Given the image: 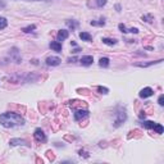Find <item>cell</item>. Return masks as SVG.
I'll list each match as a JSON object with an SVG mask.
<instances>
[{"label":"cell","instance_id":"1","mask_svg":"<svg viewBox=\"0 0 164 164\" xmlns=\"http://www.w3.org/2000/svg\"><path fill=\"white\" fill-rule=\"evenodd\" d=\"M0 124L5 128L23 126V124H25V118L21 117L19 114H17V113H12V112L3 113V114L0 115Z\"/></svg>","mask_w":164,"mask_h":164},{"label":"cell","instance_id":"2","mask_svg":"<svg viewBox=\"0 0 164 164\" xmlns=\"http://www.w3.org/2000/svg\"><path fill=\"white\" fill-rule=\"evenodd\" d=\"M127 119V113L124 109H119L117 112V117H115V120H114V127H119L122 126V123L126 122Z\"/></svg>","mask_w":164,"mask_h":164},{"label":"cell","instance_id":"3","mask_svg":"<svg viewBox=\"0 0 164 164\" xmlns=\"http://www.w3.org/2000/svg\"><path fill=\"white\" fill-rule=\"evenodd\" d=\"M33 137H35V140H36L37 142H46V135L44 134V131L41 130V128H36L35 130V132H33Z\"/></svg>","mask_w":164,"mask_h":164},{"label":"cell","instance_id":"4","mask_svg":"<svg viewBox=\"0 0 164 164\" xmlns=\"http://www.w3.org/2000/svg\"><path fill=\"white\" fill-rule=\"evenodd\" d=\"M9 55H10V59L15 62V63H21L22 62V57H21V53H19V50L17 48H12L10 52H9Z\"/></svg>","mask_w":164,"mask_h":164},{"label":"cell","instance_id":"5","mask_svg":"<svg viewBox=\"0 0 164 164\" xmlns=\"http://www.w3.org/2000/svg\"><path fill=\"white\" fill-rule=\"evenodd\" d=\"M139 95H140L141 99H146V97H150V96L154 95V90L151 87H145V89H142L141 91H140Z\"/></svg>","mask_w":164,"mask_h":164},{"label":"cell","instance_id":"6","mask_svg":"<svg viewBox=\"0 0 164 164\" xmlns=\"http://www.w3.org/2000/svg\"><path fill=\"white\" fill-rule=\"evenodd\" d=\"M9 145L10 146H19V145L27 146L28 144H27V141H26V140H23V139H10L9 140Z\"/></svg>","mask_w":164,"mask_h":164},{"label":"cell","instance_id":"7","mask_svg":"<svg viewBox=\"0 0 164 164\" xmlns=\"http://www.w3.org/2000/svg\"><path fill=\"white\" fill-rule=\"evenodd\" d=\"M62 59L58 57H49L48 59H46V64L48 65H52V67H57V65L60 64Z\"/></svg>","mask_w":164,"mask_h":164},{"label":"cell","instance_id":"8","mask_svg":"<svg viewBox=\"0 0 164 164\" xmlns=\"http://www.w3.org/2000/svg\"><path fill=\"white\" fill-rule=\"evenodd\" d=\"M86 117H89V110H86V109H80V110H76L75 113V119L76 120H80V119H83Z\"/></svg>","mask_w":164,"mask_h":164},{"label":"cell","instance_id":"9","mask_svg":"<svg viewBox=\"0 0 164 164\" xmlns=\"http://www.w3.org/2000/svg\"><path fill=\"white\" fill-rule=\"evenodd\" d=\"M69 36V32L67 30H60V31H58V35H57V38H58V41H64V40H67Z\"/></svg>","mask_w":164,"mask_h":164},{"label":"cell","instance_id":"10","mask_svg":"<svg viewBox=\"0 0 164 164\" xmlns=\"http://www.w3.org/2000/svg\"><path fill=\"white\" fill-rule=\"evenodd\" d=\"M80 62L82 63V65H90V64H92L94 58H92V55H85L81 58Z\"/></svg>","mask_w":164,"mask_h":164},{"label":"cell","instance_id":"11","mask_svg":"<svg viewBox=\"0 0 164 164\" xmlns=\"http://www.w3.org/2000/svg\"><path fill=\"white\" fill-rule=\"evenodd\" d=\"M50 49H53L54 52H57V53H60L62 52V44L59 41H52L50 42Z\"/></svg>","mask_w":164,"mask_h":164},{"label":"cell","instance_id":"12","mask_svg":"<svg viewBox=\"0 0 164 164\" xmlns=\"http://www.w3.org/2000/svg\"><path fill=\"white\" fill-rule=\"evenodd\" d=\"M163 59H159V60H154V62H149V63H136L135 65H137V67H150V65L153 64H158V63H162Z\"/></svg>","mask_w":164,"mask_h":164},{"label":"cell","instance_id":"13","mask_svg":"<svg viewBox=\"0 0 164 164\" xmlns=\"http://www.w3.org/2000/svg\"><path fill=\"white\" fill-rule=\"evenodd\" d=\"M80 38H81L82 41H87V42H90V41L92 40V36H91V35H90L89 32H81V33H80Z\"/></svg>","mask_w":164,"mask_h":164},{"label":"cell","instance_id":"14","mask_svg":"<svg viewBox=\"0 0 164 164\" xmlns=\"http://www.w3.org/2000/svg\"><path fill=\"white\" fill-rule=\"evenodd\" d=\"M101 41H103V44L109 45V46H113V45L117 44V40H114V38H108V37H103Z\"/></svg>","mask_w":164,"mask_h":164},{"label":"cell","instance_id":"15","mask_svg":"<svg viewBox=\"0 0 164 164\" xmlns=\"http://www.w3.org/2000/svg\"><path fill=\"white\" fill-rule=\"evenodd\" d=\"M65 25H67V26L69 27V28H71V30L73 31V30H76L77 27H78V25H80V23L77 22V21H72V19H69V21H67V22H65Z\"/></svg>","mask_w":164,"mask_h":164},{"label":"cell","instance_id":"16","mask_svg":"<svg viewBox=\"0 0 164 164\" xmlns=\"http://www.w3.org/2000/svg\"><path fill=\"white\" fill-rule=\"evenodd\" d=\"M154 126H155V122H153V120H144L142 122V127L146 128V130H153Z\"/></svg>","mask_w":164,"mask_h":164},{"label":"cell","instance_id":"17","mask_svg":"<svg viewBox=\"0 0 164 164\" xmlns=\"http://www.w3.org/2000/svg\"><path fill=\"white\" fill-rule=\"evenodd\" d=\"M109 58H100V60H99V65L100 67H103V68H107L109 67Z\"/></svg>","mask_w":164,"mask_h":164},{"label":"cell","instance_id":"18","mask_svg":"<svg viewBox=\"0 0 164 164\" xmlns=\"http://www.w3.org/2000/svg\"><path fill=\"white\" fill-rule=\"evenodd\" d=\"M153 130L157 132V134H159V135H162L163 132H164V128H163V126L162 124H159V123H155V126L153 127Z\"/></svg>","mask_w":164,"mask_h":164},{"label":"cell","instance_id":"19","mask_svg":"<svg viewBox=\"0 0 164 164\" xmlns=\"http://www.w3.org/2000/svg\"><path fill=\"white\" fill-rule=\"evenodd\" d=\"M141 18H142V21H145L147 23H151V22L154 21V15L153 14H144Z\"/></svg>","mask_w":164,"mask_h":164},{"label":"cell","instance_id":"20","mask_svg":"<svg viewBox=\"0 0 164 164\" xmlns=\"http://www.w3.org/2000/svg\"><path fill=\"white\" fill-rule=\"evenodd\" d=\"M35 30H36V26H35V25H31V26H27V27H23V28H22V31H23V32H26V33L33 32Z\"/></svg>","mask_w":164,"mask_h":164},{"label":"cell","instance_id":"21","mask_svg":"<svg viewBox=\"0 0 164 164\" xmlns=\"http://www.w3.org/2000/svg\"><path fill=\"white\" fill-rule=\"evenodd\" d=\"M90 25H91V26H104L105 25V19L101 18V19H99V21H91V22H90Z\"/></svg>","mask_w":164,"mask_h":164},{"label":"cell","instance_id":"22","mask_svg":"<svg viewBox=\"0 0 164 164\" xmlns=\"http://www.w3.org/2000/svg\"><path fill=\"white\" fill-rule=\"evenodd\" d=\"M7 26H8V21H7V18L0 17V30H4Z\"/></svg>","mask_w":164,"mask_h":164},{"label":"cell","instance_id":"23","mask_svg":"<svg viewBox=\"0 0 164 164\" xmlns=\"http://www.w3.org/2000/svg\"><path fill=\"white\" fill-rule=\"evenodd\" d=\"M107 3H108V0H95V5L97 8H103Z\"/></svg>","mask_w":164,"mask_h":164},{"label":"cell","instance_id":"24","mask_svg":"<svg viewBox=\"0 0 164 164\" xmlns=\"http://www.w3.org/2000/svg\"><path fill=\"white\" fill-rule=\"evenodd\" d=\"M97 91H99L100 94H108L109 92V89L103 87V86H97Z\"/></svg>","mask_w":164,"mask_h":164},{"label":"cell","instance_id":"25","mask_svg":"<svg viewBox=\"0 0 164 164\" xmlns=\"http://www.w3.org/2000/svg\"><path fill=\"white\" fill-rule=\"evenodd\" d=\"M118 28H119L120 31H122V32H123V33H127V32H128L127 27H126V26H124V25H123V23H120V25H118Z\"/></svg>","mask_w":164,"mask_h":164},{"label":"cell","instance_id":"26","mask_svg":"<svg viewBox=\"0 0 164 164\" xmlns=\"http://www.w3.org/2000/svg\"><path fill=\"white\" fill-rule=\"evenodd\" d=\"M78 154H80V157H85V158H89L90 157L89 153H86V151H83V150H80Z\"/></svg>","mask_w":164,"mask_h":164},{"label":"cell","instance_id":"27","mask_svg":"<svg viewBox=\"0 0 164 164\" xmlns=\"http://www.w3.org/2000/svg\"><path fill=\"white\" fill-rule=\"evenodd\" d=\"M158 104H159V105H162V107L164 105V95H160V96H159V99H158Z\"/></svg>","mask_w":164,"mask_h":164},{"label":"cell","instance_id":"28","mask_svg":"<svg viewBox=\"0 0 164 164\" xmlns=\"http://www.w3.org/2000/svg\"><path fill=\"white\" fill-rule=\"evenodd\" d=\"M140 118H145V113H144V112H141V113H140Z\"/></svg>","mask_w":164,"mask_h":164},{"label":"cell","instance_id":"29","mask_svg":"<svg viewBox=\"0 0 164 164\" xmlns=\"http://www.w3.org/2000/svg\"><path fill=\"white\" fill-rule=\"evenodd\" d=\"M78 52H81V49H80V48H76L75 50H73V53H75V54H76V53H78Z\"/></svg>","mask_w":164,"mask_h":164},{"label":"cell","instance_id":"30","mask_svg":"<svg viewBox=\"0 0 164 164\" xmlns=\"http://www.w3.org/2000/svg\"><path fill=\"white\" fill-rule=\"evenodd\" d=\"M33 1H38V0H33ZM45 1H46V0H45Z\"/></svg>","mask_w":164,"mask_h":164}]
</instances>
